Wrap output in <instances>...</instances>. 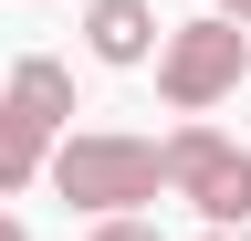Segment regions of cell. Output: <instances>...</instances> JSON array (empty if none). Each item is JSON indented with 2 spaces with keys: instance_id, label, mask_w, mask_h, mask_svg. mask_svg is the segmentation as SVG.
<instances>
[{
  "instance_id": "1",
  "label": "cell",
  "mask_w": 251,
  "mask_h": 241,
  "mask_svg": "<svg viewBox=\"0 0 251 241\" xmlns=\"http://www.w3.org/2000/svg\"><path fill=\"white\" fill-rule=\"evenodd\" d=\"M42 178L63 189V210H84V220L147 210L157 189H168V168H157V136H126V126H74V136H52Z\"/></svg>"
},
{
  "instance_id": "2",
  "label": "cell",
  "mask_w": 251,
  "mask_h": 241,
  "mask_svg": "<svg viewBox=\"0 0 251 241\" xmlns=\"http://www.w3.org/2000/svg\"><path fill=\"white\" fill-rule=\"evenodd\" d=\"M63 115H74V74H63L52 53H21V63H11V95H0V199H21L31 178H42Z\"/></svg>"
},
{
  "instance_id": "3",
  "label": "cell",
  "mask_w": 251,
  "mask_h": 241,
  "mask_svg": "<svg viewBox=\"0 0 251 241\" xmlns=\"http://www.w3.org/2000/svg\"><path fill=\"white\" fill-rule=\"evenodd\" d=\"M157 168H168V189L199 210L209 231H241V220H251V147L220 136L209 115H188L178 136H157Z\"/></svg>"
},
{
  "instance_id": "4",
  "label": "cell",
  "mask_w": 251,
  "mask_h": 241,
  "mask_svg": "<svg viewBox=\"0 0 251 241\" xmlns=\"http://www.w3.org/2000/svg\"><path fill=\"white\" fill-rule=\"evenodd\" d=\"M157 95H168V115H209L241 95L251 74V32H230V21H178V32H157Z\"/></svg>"
},
{
  "instance_id": "5",
  "label": "cell",
  "mask_w": 251,
  "mask_h": 241,
  "mask_svg": "<svg viewBox=\"0 0 251 241\" xmlns=\"http://www.w3.org/2000/svg\"><path fill=\"white\" fill-rule=\"evenodd\" d=\"M84 42H94V63H147L157 53V11L147 0H84Z\"/></svg>"
},
{
  "instance_id": "6",
  "label": "cell",
  "mask_w": 251,
  "mask_h": 241,
  "mask_svg": "<svg viewBox=\"0 0 251 241\" xmlns=\"http://www.w3.org/2000/svg\"><path fill=\"white\" fill-rule=\"evenodd\" d=\"M94 241H157V220H136V210H115V220H94Z\"/></svg>"
},
{
  "instance_id": "7",
  "label": "cell",
  "mask_w": 251,
  "mask_h": 241,
  "mask_svg": "<svg viewBox=\"0 0 251 241\" xmlns=\"http://www.w3.org/2000/svg\"><path fill=\"white\" fill-rule=\"evenodd\" d=\"M209 21H230V32H251V0H209Z\"/></svg>"
},
{
  "instance_id": "8",
  "label": "cell",
  "mask_w": 251,
  "mask_h": 241,
  "mask_svg": "<svg viewBox=\"0 0 251 241\" xmlns=\"http://www.w3.org/2000/svg\"><path fill=\"white\" fill-rule=\"evenodd\" d=\"M0 241H31V231H21V220H11V210H0Z\"/></svg>"
},
{
  "instance_id": "9",
  "label": "cell",
  "mask_w": 251,
  "mask_h": 241,
  "mask_svg": "<svg viewBox=\"0 0 251 241\" xmlns=\"http://www.w3.org/2000/svg\"><path fill=\"white\" fill-rule=\"evenodd\" d=\"M199 241H241V231H199Z\"/></svg>"
},
{
  "instance_id": "10",
  "label": "cell",
  "mask_w": 251,
  "mask_h": 241,
  "mask_svg": "<svg viewBox=\"0 0 251 241\" xmlns=\"http://www.w3.org/2000/svg\"><path fill=\"white\" fill-rule=\"evenodd\" d=\"M241 241H251V231H241Z\"/></svg>"
}]
</instances>
